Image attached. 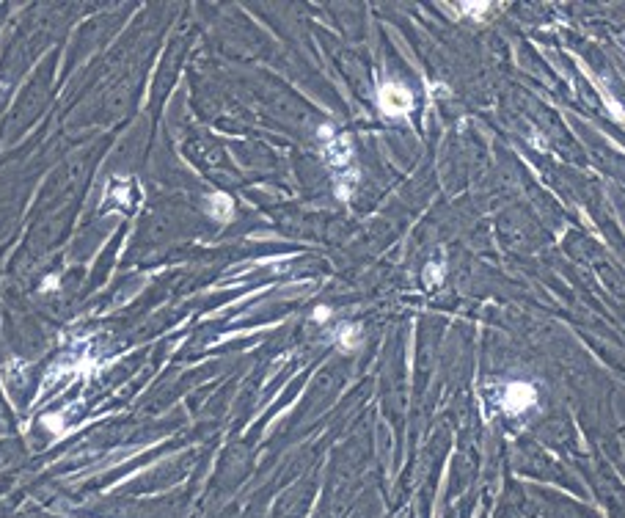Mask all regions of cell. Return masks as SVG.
<instances>
[{
  "instance_id": "obj_1",
  "label": "cell",
  "mask_w": 625,
  "mask_h": 518,
  "mask_svg": "<svg viewBox=\"0 0 625 518\" xmlns=\"http://www.w3.org/2000/svg\"><path fill=\"white\" fill-rule=\"evenodd\" d=\"M380 108L383 113H389V116H402V113H408L413 108V97L411 91L400 86V83H386L383 89H380Z\"/></svg>"
},
{
  "instance_id": "obj_2",
  "label": "cell",
  "mask_w": 625,
  "mask_h": 518,
  "mask_svg": "<svg viewBox=\"0 0 625 518\" xmlns=\"http://www.w3.org/2000/svg\"><path fill=\"white\" fill-rule=\"evenodd\" d=\"M535 400H537L535 386H529V383H510V386L504 389L502 406L507 408L510 414H521V411H526L529 406H535Z\"/></svg>"
},
{
  "instance_id": "obj_3",
  "label": "cell",
  "mask_w": 625,
  "mask_h": 518,
  "mask_svg": "<svg viewBox=\"0 0 625 518\" xmlns=\"http://www.w3.org/2000/svg\"><path fill=\"white\" fill-rule=\"evenodd\" d=\"M460 9L469 14V17H485V12H488V9H493V6L488 3V0H480V3H463Z\"/></svg>"
},
{
  "instance_id": "obj_4",
  "label": "cell",
  "mask_w": 625,
  "mask_h": 518,
  "mask_svg": "<svg viewBox=\"0 0 625 518\" xmlns=\"http://www.w3.org/2000/svg\"><path fill=\"white\" fill-rule=\"evenodd\" d=\"M441 279H444V271H441V265H427V271H425L427 287H438V284H441Z\"/></svg>"
},
{
  "instance_id": "obj_5",
  "label": "cell",
  "mask_w": 625,
  "mask_h": 518,
  "mask_svg": "<svg viewBox=\"0 0 625 518\" xmlns=\"http://www.w3.org/2000/svg\"><path fill=\"white\" fill-rule=\"evenodd\" d=\"M356 337H358V328H345V331H339V339L345 342L347 348H353V345H356Z\"/></svg>"
}]
</instances>
